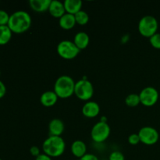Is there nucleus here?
<instances>
[{
	"mask_svg": "<svg viewBox=\"0 0 160 160\" xmlns=\"http://www.w3.org/2000/svg\"><path fill=\"white\" fill-rule=\"evenodd\" d=\"M74 95L79 99L89 101L94 95V87L91 81L87 79L79 80L75 84Z\"/></svg>",
	"mask_w": 160,
	"mask_h": 160,
	"instance_id": "nucleus-5",
	"label": "nucleus"
},
{
	"mask_svg": "<svg viewBox=\"0 0 160 160\" xmlns=\"http://www.w3.org/2000/svg\"><path fill=\"white\" fill-rule=\"evenodd\" d=\"M89 42H90L89 35L84 31H80L77 33L73 38V43L80 50L87 48L89 45Z\"/></svg>",
	"mask_w": 160,
	"mask_h": 160,
	"instance_id": "nucleus-15",
	"label": "nucleus"
},
{
	"mask_svg": "<svg viewBox=\"0 0 160 160\" xmlns=\"http://www.w3.org/2000/svg\"><path fill=\"white\" fill-rule=\"evenodd\" d=\"M9 17H10V15H9V13L6 11L0 9V26L8 25Z\"/></svg>",
	"mask_w": 160,
	"mask_h": 160,
	"instance_id": "nucleus-23",
	"label": "nucleus"
},
{
	"mask_svg": "<svg viewBox=\"0 0 160 160\" xmlns=\"http://www.w3.org/2000/svg\"><path fill=\"white\" fill-rule=\"evenodd\" d=\"M6 93V85L2 81H0V98H3Z\"/></svg>",
	"mask_w": 160,
	"mask_h": 160,
	"instance_id": "nucleus-28",
	"label": "nucleus"
},
{
	"mask_svg": "<svg viewBox=\"0 0 160 160\" xmlns=\"http://www.w3.org/2000/svg\"><path fill=\"white\" fill-rule=\"evenodd\" d=\"M79 160H99L95 155L91 154V153H87L85 156H83Z\"/></svg>",
	"mask_w": 160,
	"mask_h": 160,
	"instance_id": "nucleus-27",
	"label": "nucleus"
},
{
	"mask_svg": "<svg viewBox=\"0 0 160 160\" xmlns=\"http://www.w3.org/2000/svg\"><path fill=\"white\" fill-rule=\"evenodd\" d=\"M35 160H52V158L45 153H41L38 156L35 158Z\"/></svg>",
	"mask_w": 160,
	"mask_h": 160,
	"instance_id": "nucleus-29",
	"label": "nucleus"
},
{
	"mask_svg": "<svg viewBox=\"0 0 160 160\" xmlns=\"http://www.w3.org/2000/svg\"><path fill=\"white\" fill-rule=\"evenodd\" d=\"M75 82L71 77L62 75L57 78L54 84V92L60 98H67L74 94Z\"/></svg>",
	"mask_w": 160,
	"mask_h": 160,
	"instance_id": "nucleus-3",
	"label": "nucleus"
},
{
	"mask_svg": "<svg viewBox=\"0 0 160 160\" xmlns=\"http://www.w3.org/2000/svg\"><path fill=\"white\" fill-rule=\"evenodd\" d=\"M66 12L75 15L80 12L82 8L83 2L81 0H65L63 2Z\"/></svg>",
	"mask_w": 160,
	"mask_h": 160,
	"instance_id": "nucleus-16",
	"label": "nucleus"
},
{
	"mask_svg": "<svg viewBox=\"0 0 160 160\" xmlns=\"http://www.w3.org/2000/svg\"><path fill=\"white\" fill-rule=\"evenodd\" d=\"M48 12L55 18L59 19L66 13L63 2L58 0H52L50 3Z\"/></svg>",
	"mask_w": 160,
	"mask_h": 160,
	"instance_id": "nucleus-12",
	"label": "nucleus"
},
{
	"mask_svg": "<svg viewBox=\"0 0 160 160\" xmlns=\"http://www.w3.org/2000/svg\"><path fill=\"white\" fill-rule=\"evenodd\" d=\"M109 160H125L124 155L120 151H114L109 155Z\"/></svg>",
	"mask_w": 160,
	"mask_h": 160,
	"instance_id": "nucleus-24",
	"label": "nucleus"
},
{
	"mask_svg": "<svg viewBox=\"0 0 160 160\" xmlns=\"http://www.w3.org/2000/svg\"><path fill=\"white\" fill-rule=\"evenodd\" d=\"M125 103L129 107H136V106H138L141 103L139 95L135 93L130 94L125 98Z\"/></svg>",
	"mask_w": 160,
	"mask_h": 160,
	"instance_id": "nucleus-20",
	"label": "nucleus"
},
{
	"mask_svg": "<svg viewBox=\"0 0 160 160\" xmlns=\"http://www.w3.org/2000/svg\"><path fill=\"white\" fill-rule=\"evenodd\" d=\"M100 112V106L96 102L88 101L82 107V113L87 118L96 117Z\"/></svg>",
	"mask_w": 160,
	"mask_h": 160,
	"instance_id": "nucleus-10",
	"label": "nucleus"
},
{
	"mask_svg": "<svg viewBox=\"0 0 160 160\" xmlns=\"http://www.w3.org/2000/svg\"><path fill=\"white\" fill-rule=\"evenodd\" d=\"M31 23H32L31 17L28 12L18 10L10 15L8 27L12 33L23 34L30 29Z\"/></svg>",
	"mask_w": 160,
	"mask_h": 160,
	"instance_id": "nucleus-1",
	"label": "nucleus"
},
{
	"mask_svg": "<svg viewBox=\"0 0 160 160\" xmlns=\"http://www.w3.org/2000/svg\"><path fill=\"white\" fill-rule=\"evenodd\" d=\"M77 24L74 15L66 12L62 17L59 19V25L64 30H70Z\"/></svg>",
	"mask_w": 160,
	"mask_h": 160,
	"instance_id": "nucleus-17",
	"label": "nucleus"
},
{
	"mask_svg": "<svg viewBox=\"0 0 160 160\" xmlns=\"http://www.w3.org/2000/svg\"><path fill=\"white\" fill-rule=\"evenodd\" d=\"M52 0H30L29 5L31 9L37 12H44L49 9Z\"/></svg>",
	"mask_w": 160,
	"mask_h": 160,
	"instance_id": "nucleus-18",
	"label": "nucleus"
},
{
	"mask_svg": "<svg viewBox=\"0 0 160 160\" xmlns=\"http://www.w3.org/2000/svg\"><path fill=\"white\" fill-rule=\"evenodd\" d=\"M139 97H140L141 103L143 106L151 107L156 104L159 100V95L157 89L155 88L154 87L148 86L141 91L139 93Z\"/></svg>",
	"mask_w": 160,
	"mask_h": 160,
	"instance_id": "nucleus-8",
	"label": "nucleus"
},
{
	"mask_svg": "<svg viewBox=\"0 0 160 160\" xmlns=\"http://www.w3.org/2000/svg\"><path fill=\"white\" fill-rule=\"evenodd\" d=\"M64 130H65V125L60 119H52L48 123V131H49L50 136L61 137Z\"/></svg>",
	"mask_w": 160,
	"mask_h": 160,
	"instance_id": "nucleus-11",
	"label": "nucleus"
},
{
	"mask_svg": "<svg viewBox=\"0 0 160 160\" xmlns=\"http://www.w3.org/2000/svg\"><path fill=\"white\" fill-rule=\"evenodd\" d=\"M159 28V23L156 17L147 15L141 18L138 23V31L142 36L150 38L157 33Z\"/></svg>",
	"mask_w": 160,
	"mask_h": 160,
	"instance_id": "nucleus-4",
	"label": "nucleus"
},
{
	"mask_svg": "<svg viewBox=\"0 0 160 160\" xmlns=\"http://www.w3.org/2000/svg\"><path fill=\"white\" fill-rule=\"evenodd\" d=\"M59 97L54 91H47L43 92L40 97V102L45 107H52L57 102Z\"/></svg>",
	"mask_w": 160,
	"mask_h": 160,
	"instance_id": "nucleus-13",
	"label": "nucleus"
},
{
	"mask_svg": "<svg viewBox=\"0 0 160 160\" xmlns=\"http://www.w3.org/2000/svg\"><path fill=\"white\" fill-rule=\"evenodd\" d=\"M81 50L76 46L73 42L69 40L61 41L57 45V52L61 58L70 60L76 58Z\"/></svg>",
	"mask_w": 160,
	"mask_h": 160,
	"instance_id": "nucleus-6",
	"label": "nucleus"
},
{
	"mask_svg": "<svg viewBox=\"0 0 160 160\" xmlns=\"http://www.w3.org/2000/svg\"><path fill=\"white\" fill-rule=\"evenodd\" d=\"M128 143L131 145H137L141 142L140 138H139L138 134H131L128 137Z\"/></svg>",
	"mask_w": 160,
	"mask_h": 160,
	"instance_id": "nucleus-25",
	"label": "nucleus"
},
{
	"mask_svg": "<svg viewBox=\"0 0 160 160\" xmlns=\"http://www.w3.org/2000/svg\"><path fill=\"white\" fill-rule=\"evenodd\" d=\"M42 149L45 154L48 155L51 158L59 157L65 152V141L59 136H49L44 141Z\"/></svg>",
	"mask_w": 160,
	"mask_h": 160,
	"instance_id": "nucleus-2",
	"label": "nucleus"
},
{
	"mask_svg": "<svg viewBox=\"0 0 160 160\" xmlns=\"http://www.w3.org/2000/svg\"><path fill=\"white\" fill-rule=\"evenodd\" d=\"M70 150L72 154L80 159L87 154V145L83 141L77 140L72 143Z\"/></svg>",
	"mask_w": 160,
	"mask_h": 160,
	"instance_id": "nucleus-14",
	"label": "nucleus"
},
{
	"mask_svg": "<svg viewBox=\"0 0 160 160\" xmlns=\"http://www.w3.org/2000/svg\"><path fill=\"white\" fill-rule=\"evenodd\" d=\"M75 20H76V23L78 24L84 26V25L87 24L89 21V16L85 11L81 10L78 12V13L75 14Z\"/></svg>",
	"mask_w": 160,
	"mask_h": 160,
	"instance_id": "nucleus-21",
	"label": "nucleus"
},
{
	"mask_svg": "<svg viewBox=\"0 0 160 160\" xmlns=\"http://www.w3.org/2000/svg\"><path fill=\"white\" fill-rule=\"evenodd\" d=\"M30 153H31V156H34L35 158L41 154L40 149H39L38 147L37 146L31 147V148H30Z\"/></svg>",
	"mask_w": 160,
	"mask_h": 160,
	"instance_id": "nucleus-26",
	"label": "nucleus"
},
{
	"mask_svg": "<svg viewBox=\"0 0 160 160\" xmlns=\"http://www.w3.org/2000/svg\"><path fill=\"white\" fill-rule=\"evenodd\" d=\"M152 46L157 49H160V33H156L149 38Z\"/></svg>",
	"mask_w": 160,
	"mask_h": 160,
	"instance_id": "nucleus-22",
	"label": "nucleus"
},
{
	"mask_svg": "<svg viewBox=\"0 0 160 160\" xmlns=\"http://www.w3.org/2000/svg\"><path fill=\"white\" fill-rule=\"evenodd\" d=\"M0 160H2V159H0Z\"/></svg>",
	"mask_w": 160,
	"mask_h": 160,
	"instance_id": "nucleus-31",
	"label": "nucleus"
},
{
	"mask_svg": "<svg viewBox=\"0 0 160 160\" xmlns=\"http://www.w3.org/2000/svg\"><path fill=\"white\" fill-rule=\"evenodd\" d=\"M141 142L146 145H153L159 141V134L156 128L152 127H143L138 131Z\"/></svg>",
	"mask_w": 160,
	"mask_h": 160,
	"instance_id": "nucleus-9",
	"label": "nucleus"
},
{
	"mask_svg": "<svg viewBox=\"0 0 160 160\" xmlns=\"http://www.w3.org/2000/svg\"><path fill=\"white\" fill-rule=\"evenodd\" d=\"M110 127L106 121L98 122L95 123L91 131V138L96 143H102L108 139L110 135Z\"/></svg>",
	"mask_w": 160,
	"mask_h": 160,
	"instance_id": "nucleus-7",
	"label": "nucleus"
},
{
	"mask_svg": "<svg viewBox=\"0 0 160 160\" xmlns=\"http://www.w3.org/2000/svg\"><path fill=\"white\" fill-rule=\"evenodd\" d=\"M0 74H1V71H0Z\"/></svg>",
	"mask_w": 160,
	"mask_h": 160,
	"instance_id": "nucleus-30",
	"label": "nucleus"
},
{
	"mask_svg": "<svg viewBox=\"0 0 160 160\" xmlns=\"http://www.w3.org/2000/svg\"><path fill=\"white\" fill-rule=\"evenodd\" d=\"M12 32L8 25L0 26V45H5L9 43L12 38Z\"/></svg>",
	"mask_w": 160,
	"mask_h": 160,
	"instance_id": "nucleus-19",
	"label": "nucleus"
}]
</instances>
